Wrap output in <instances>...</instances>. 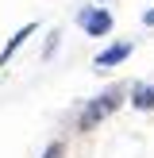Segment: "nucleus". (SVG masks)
<instances>
[{"label": "nucleus", "mask_w": 154, "mask_h": 158, "mask_svg": "<svg viewBox=\"0 0 154 158\" xmlns=\"http://www.w3.org/2000/svg\"><path fill=\"white\" fill-rule=\"evenodd\" d=\"M77 23H81L85 31H89V35H108V31H112V12H108V8H85L81 15H77Z\"/></svg>", "instance_id": "obj_2"}, {"label": "nucleus", "mask_w": 154, "mask_h": 158, "mask_svg": "<svg viewBox=\"0 0 154 158\" xmlns=\"http://www.w3.org/2000/svg\"><path fill=\"white\" fill-rule=\"evenodd\" d=\"M31 31H35V27H31V23H27V27H23V31H15V39H12V43H8V50L0 54V66H8V58H12V54L19 50V43H23V39H27V35H31Z\"/></svg>", "instance_id": "obj_5"}, {"label": "nucleus", "mask_w": 154, "mask_h": 158, "mask_svg": "<svg viewBox=\"0 0 154 158\" xmlns=\"http://www.w3.org/2000/svg\"><path fill=\"white\" fill-rule=\"evenodd\" d=\"M131 104L135 108H154V85H135V89H131Z\"/></svg>", "instance_id": "obj_4"}, {"label": "nucleus", "mask_w": 154, "mask_h": 158, "mask_svg": "<svg viewBox=\"0 0 154 158\" xmlns=\"http://www.w3.org/2000/svg\"><path fill=\"white\" fill-rule=\"evenodd\" d=\"M120 104H123V93H120V89H104V93H100V97L81 112V131H92L100 120H108Z\"/></svg>", "instance_id": "obj_1"}, {"label": "nucleus", "mask_w": 154, "mask_h": 158, "mask_svg": "<svg viewBox=\"0 0 154 158\" xmlns=\"http://www.w3.org/2000/svg\"><path fill=\"white\" fill-rule=\"evenodd\" d=\"M143 23H146V27H154V12H146V15H143Z\"/></svg>", "instance_id": "obj_7"}, {"label": "nucleus", "mask_w": 154, "mask_h": 158, "mask_svg": "<svg viewBox=\"0 0 154 158\" xmlns=\"http://www.w3.org/2000/svg\"><path fill=\"white\" fill-rule=\"evenodd\" d=\"M46 158H62V147H50V151H46Z\"/></svg>", "instance_id": "obj_6"}, {"label": "nucleus", "mask_w": 154, "mask_h": 158, "mask_svg": "<svg viewBox=\"0 0 154 158\" xmlns=\"http://www.w3.org/2000/svg\"><path fill=\"white\" fill-rule=\"evenodd\" d=\"M131 54V43H116V46H108V50H100L96 54V69H108V66H120L123 58Z\"/></svg>", "instance_id": "obj_3"}]
</instances>
